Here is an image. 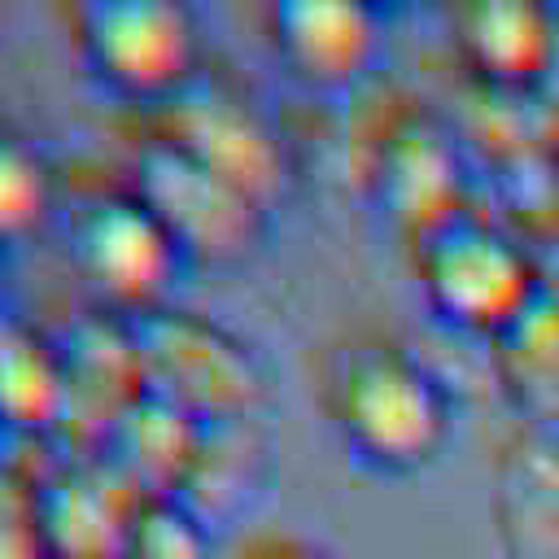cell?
<instances>
[{
    "mask_svg": "<svg viewBox=\"0 0 559 559\" xmlns=\"http://www.w3.org/2000/svg\"><path fill=\"white\" fill-rule=\"evenodd\" d=\"M157 131L175 140L183 153L258 197L266 210L288 188V144L271 114L249 100L240 87L223 79L192 74L179 92H170L157 109Z\"/></svg>",
    "mask_w": 559,
    "mask_h": 559,
    "instance_id": "cell-8",
    "label": "cell"
},
{
    "mask_svg": "<svg viewBox=\"0 0 559 559\" xmlns=\"http://www.w3.org/2000/svg\"><path fill=\"white\" fill-rule=\"evenodd\" d=\"M66 258L96 301L118 314L166 301V284L183 266L179 245L127 183L92 192L66 214Z\"/></svg>",
    "mask_w": 559,
    "mask_h": 559,
    "instance_id": "cell-5",
    "label": "cell"
},
{
    "mask_svg": "<svg viewBox=\"0 0 559 559\" xmlns=\"http://www.w3.org/2000/svg\"><path fill=\"white\" fill-rule=\"evenodd\" d=\"M0 559H48L31 511V480L4 467H0Z\"/></svg>",
    "mask_w": 559,
    "mask_h": 559,
    "instance_id": "cell-19",
    "label": "cell"
},
{
    "mask_svg": "<svg viewBox=\"0 0 559 559\" xmlns=\"http://www.w3.org/2000/svg\"><path fill=\"white\" fill-rule=\"evenodd\" d=\"M61 424V371L52 341L0 301V428Z\"/></svg>",
    "mask_w": 559,
    "mask_h": 559,
    "instance_id": "cell-16",
    "label": "cell"
},
{
    "mask_svg": "<svg viewBox=\"0 0 559 559\" xmlns=\"http://www.w3.org/2000/svg\"><path fill=\"white\" fill-rule=\"evenodd\" d=\"M498 528L515 559H559V450L537 432H515L498 459Z\"/></svg>",
    "mask_w": 559,
    "mask_h": 559,
    "instance_id": "cell-14",
    "label": "cell"
},
{
    "mask_svg": "<svg viewBox=\"0 0 559 559\" xmlns=\"http://www.w3.org/2000/svg\"><path fill=\"white\" fill-rule=\"evenodd\" d=\"M52 179L31 140L0 127V245L22 240L48 214Z\"/></svg>",
    "mask_w": 559,
    "mask_h": 559,
    "instance_id": "cell-18",
    "label": "cell"
},
{
    "mask_svg": "<svg viewBox=\"0 0 559 559\" xmlns=\"http://www.w3.org/2000/svg\"><path fill=\"white\" fill-rule=\"evenodd\" d=\"M210 524L170 493L135 498L118 559H214Z\"/></svg>",
    "mask_w": 559,
    "mask_h": 559,
    "instance_id": "cell-17",
    "label": "cell"
},
{
    "mask_svg": "<svg viewBox=\"0 0 559 559\" xmlns=\"http://www.w3.org/2000/svg\"><path fill=\"white\" fill-rule=\"evenodd\" d=\"M328 415L345 450L367 467L415 472L450 441L454 397L419 349L367 336L332 358Z\"/></svg>",
    "mask_w": 559,
    "mask_h": 559,
    "instance_id": "cell-1",
    "label": "cell"
},
{
    "mask_svg": "<svg viewBox=\"0 0 559 559\" xmlns=\"http://www.w3.org/2000/svg\"><path fill=\"white\" fill-rule=\"evenodd\" d=\"M262 467H266V441L253 415L205 419L197 424L188 467L170 498H179L188 511H197L214 528L218 520H231L253 498Z\"/></svg>",
    "mask_w": 559,
    "mask_h": 559,
    "instance_id": "cell-15",
    "label": "cell"
},
{
    "mask_svg": "<svg viewBox=\"0 0 559 559\" xmlns=\"http://www.w3.org/2000/svg\"><path fill=\"white\" fill-rule=\"evenodd\" d=\"M83 66L131 100L162 105L197 74V22L170 0H87L74 9Z\"/></svg>",
    "mask_w": 559,
    "mask_h": 559,
    "instance_id": "cell-6",
    "label": "cell"
},
{
    "mask_svg": "<svg viewBox=\"0 0 559 559\" xmlns=\"http://www.w3.org/2000/svg\"><path fill=\"white\" fill-rule=\"evenodd\" d=\"M31 480V511L48 559H118L135 493L96 450L61 454Z\"/></svg>",
    "mask_w": 559,
    "mask_h": 559,
    "instance_id": "cell-9",
    "label": "cell"
},
{
    "mask_svg": "<svg viewBox=\"0 0 559 559\" xmlns=\"http://www.w3.org/2000/svg\"><path fill=\"white\" fill-rule=\"evenodd\" d=\"M266 26L275 57L310 87L358 83L384 44L380 13L358 0H280Z\"/></svg>",
    "mask_w": 559,
    "mask_h": 559,
    "instance_id": "cell-10",
    "label": "cell"
},
{
    "mask_svg": "<svg viewBox=\"0 0 559 559\" xmlns=\"http://www.w3.org/2000/svg\"><path fill=\"white\" fill-rule=\"evenodd\" d=\"M411 245L428 310L463 336L489 341L546 288L537 245L476 205L450 214Z\"/></svg>",
    "mask_w": 559,
    "mask_h": 559,
    "instance_id": "cell-2",
    "label": "cell"
},
{
    "mask_svg": "<svg viewBox=\"0 0 559 559\" xmlns=\"http://www.w3.org/2000/svg\"><path fill=\"white\" fill-rule=\"evenodd\" d=\"M555 175H559V148H555Z\"/></svg>",
    "mask_w": 559,
    "mask_h": 559,
    "instance_id": "cell-22",
    "label": "cell"
},
{
    "mask_svg": "<svg viewBox=\"0 0 559 559\" xmlns=\"http://www.w3.org/2000/svg\"><path fill=\"white\" fill-rule=\"evenodd\" d=\"M485 345L507 402L533 428H559V293L542 288Z\"/></svg>",
    "mask_w": 559,
    "mask_h": 559,
    "instance_id": "cell-13",
    "label": "cell"
},
{
    "mask_svg": "<svg viewBox=\"0 0 559 559\" xmlns=\"http://www.w3.org/2000/svg\"><path fill=\"white\" fill-rule=\"evenodd\" d=\"M542 253V271H546V288L559 293V227L546 236V245L537 249Z\"/></svg>",
    "mask_w": 559,
    "mask_h": 559,
    "instance_id": "cell-21",
    "label": "cell"
},
{
    "mask_svg": "<svg viewBox=\"0 0 559 559\" xmlns=\"http://www.w3.org/2000/svg\"><path fill=\"white\" fill-rule=\"evenodd\" d=\"M127 188L153 210V218L179 245L183 262H240L258 249L271 214L258 197L183 153L162 131L135 144Z\"/></svg>",
    "mask_w": 559,
    "mask_h": 559,
    "instance_id": "cell-4",
    "label": "cell"
},
{
    "mask_svg": "<svg viewBox=\"0 0 559 559\" xmlns=\"http://www.w3.org/2000/svg\"><path fill=\"white\" fill-rule=\"evenodd\" d=\"M214 559H341L332 546L306 537V533H245L214 550Z\"/></svg>",
    "mask_w": 559,
    "mask_h": 559,
    "instance_id": "cell-20",
    "label": "cell"
},
{
    "mask_svg": "<svg viewBox=\"0 0 559 559\" xmlns=\"http://www.w3.org/2000/svg\"><path fill=\"white\" fill-rule=\"evenodd\" d=\"M362 183L411 240L472 205L463 144L424 105H402L376 122L362 157Z\"/></svg>",
    "mask_w": 559,
    "mask_h": 559,
    "instance_id": "cell-7",
    "label": "cell"
},
{
    "mask_svg": "<svg viewBox=\"0 0 559 559\" xmlns=\"http://www.w3.org/2000/svg\"><path fill=\"white\" fill-rule=\"evenodd\" d=\"M454 44L467 70L502 96L537 92L559 61V17L533 0H480L454 9Z\"/></svg>",
    "mask_w": 559,
    "mask_h": 559,
    "instance_id": "cell-11",
    "label": "cell"
},
{
    "mask_svg": "<svg viewBox=\"0 0 559 559\" xmlns=\"http://www.w3.org/2000/svg\"><path fill=\"white\" fill-rule=\"evenodd\" d=\"M197 441V419L170 406L166 397L135 389L92 437V450L100 463L135 493H175L188 454Z\"/></svg>",
    "mask_w": 559,
    "mask_h": 559,
    "instance_id": "cell-12",
    "label": "cell"
},
{
    "mask_svg": "<svg viewBox=\"0 0 559 559\" xmlns=\"http://www.w3.org/2000/svg\"><path fill=\"white\" fill-rule=\"evenodd\" d=\"M127 323L135 341L140 389L166 397L197 424L253 415L262 402V362L236 328L175 301L131 310Z\"/></svg>",
    "mask_w": 559,
    "mask_h": 559,
    "instance_id": "cell-3",
    "label": "cell"
}]
</instances>
